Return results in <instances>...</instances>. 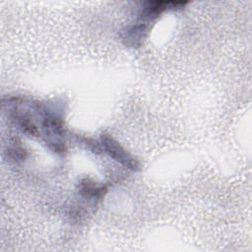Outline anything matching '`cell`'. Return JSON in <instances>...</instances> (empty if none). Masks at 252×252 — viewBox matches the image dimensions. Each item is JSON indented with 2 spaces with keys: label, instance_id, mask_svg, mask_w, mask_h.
<instances>
[{
  "label": "cell",
  "instance_id": "cell-1",
  "mask_svg": "<svg viewBox=\"0 0 252 252\" xmlns=\"http://www.w3.org/2000/svg\"><path fill=\"white\" fill-rule=\"evenodd\" d=\"M100 143L105 153L117 162L122 164L123 166L137 171L140 169L139 161L129 153L127 152L113 137L109 134L103 133L100 135Z\"/></svg>",
  "mask_w": 252,
  "mask_h": 252
},
{
  "label": "cell",
  "instance_id": "cell-2",
  "mask_svg": "<svg viewBox=\"0 0 252 252\" xmlns=\"http://www.w3.org/2000/svg\"><path fill=\"white\" fill-rule=\"evenodd\" d=\"M187 4L186 1H147L143 3L140 10V20L143 21L142 24L147 25L149 22L156 21L164 12L182 9Z\"/></svg>",
  "mask_w": 252,
  "mask_h": 252
},
{
  "label": "cell",
  "instance_id": "cell-3",
  "mask_svg": "<svg viewBox=\"0 0 252 252\" xmlns=\"http://www.w3.org/2000/svg\"><path fill=\"white\" fill-rule=\"evenodd\" d=\"M106 190L107 187L98 185L93 180H89L87 178L83 179L79 185V192L85 198L99 199L105 194Z\"/></svg>",
  "mask_w": 252,
  "mask_h": 252
}]
</instances>
